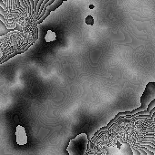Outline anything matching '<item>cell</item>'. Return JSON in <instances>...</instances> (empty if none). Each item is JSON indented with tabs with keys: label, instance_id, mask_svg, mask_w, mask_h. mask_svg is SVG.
Wrapping results in <instances>:
<instances>
[{
	"label": "cell",
	"instance_id": "6da1fadb",
	"mask_svg": "<svg viewBox=\"0 0 155 155\" xmlns=\"http://www.w3.org/2000/svg\"><path fill=\"white\" fill-rule=\"evenodd\" d=\"M89 140L86 133H81L71 140L67 148L70 155H84L87 150Z\"/></svg>",
	"mask_w": 155,
	"mask_h": 155
},
{
	"label": "cell",
	"instance_id": "7a4b0ae2",
	"mask_svg": "<svg viewBox=\"0 0 155 155\" xmlns=\"http://www.w3.org/2000/svg\"><path fill=\"white\" fill-rule=\"evenodd\" d=\"M16 141L18 145L20 146L26 145L28 143V137L25 128L21 125L16 128Z\"/></svg>",
	"mask_w": 155,
	"mask_h": 155
},
{
	"label": "cell",
	"instance_id": "3957f363",
	"mask_svg": "<svg viewBox=\"0 0 155 155\" xmlns=\"http://www.w3.org/2000/svg\"><path fill=\"white\" fill-rule=\"evenodd\" d=\"M37 40H38V39L36 38L35 39L33 40V41H32L31 43H29V44H28V46H27V47H26V48H25L24 50H23L15 51H14L12 54L11 55H9V56L7 58V59L4 61L8 60L9 59L11 58H12V57H14V56H16V55H18V54H21V53H24L25 51H27L28 50V49L29 48L31 45H33Z\"/></svg>",
	"mask_w": 155,
	"mask_h": 155
},
{
	"label": "cell",
	"instance_id": "277c9868",
	"mask_svg": "<svg viewBox=\"0 0 155 155\" xmlns=\"http://www.w3.org/2000/svg\"><path fill=\"white\" fill-rule=\"evenodd\" d=\"M0 19L1 21L3 22V23L5 24L6 27H7V28L9 29H13L15 28L16 27V25H17V22H16L15 21L14 22V25H9L7 23V21H6V19L4 18V17L2 16V14L0 15Z\"/></svg>",
	"mask_w": 155,
	"mask_h": 155
},
{
	"label": "cell",
	"instance_id": "5b68a950",
	"mask_svg": "<svg viewBox=\"0 0 155 155\" xmlns=\"http://www.w3.org/2000/svg\"><path fill=\"white\" fill-rule=\"evenodd\" d=\"M49 1V0H44V2H43V3L41 4V7L40 9V12H39L38 15L37 16L36 18L34 20V21H33V22H36V21L38 20V18H39L41 14V12H42V10H43V8H44V6H45V5L46 4H47L48 2Z\"/></svg>",
	"mask_w": 155,
	"mask_h": 155
},
{
	"label": "cell",
	"instance_id": "8992f818",
	"mask_svg": "<svg viewBox=\"0 0 155 155\" xmlns=\"http://www.w3.org/2000/svg\"><path fill=\"white\" fill-rule=\"evenodd\" d=\"M129 144L130 145V147H131V149H132V151H133V154L134 155H140V153L136 149L134 148V146H133V144H132V142L130 141L129 142Z\"/></svg>",
	"mask_w": 155,
	"mask_h": 155
},
{
	"label": "cell",
	"instance_id": "52a82bcc",
	"mask_svg": "<svg viewBox=\"0 0 155 155\" xmlns=\"http://www.w3.org/2000/svg\"><path fill=\"white\" fill-rule=\"evenodd\" d=\"M140 146L146 147L147 148V149L149 150V151L153 152L155 155V148H154V147H152V146L149 145H140Z\"/></svg>",
	"mask_w": 155,
	"mask_h": 155
},
{
	"label": "cell",
	"instance_id": "ba28073f",
	"mask_svg": "<svg viewBox=\"0 0 155 155\" xmlns=\"http://www.w3.org/2000/svg\"><path fill=\"white\" fill-rule=\"evenodd\" d=\"M134 147L135 149H137V150L140 153V155H147V153H146V152H145V151H144V150H143L142 149L139 148H138L137 147H136V146H135V147Z\"/></svg>",
	"mask_w": 155,
	"mask_h": 155
},
{
	"label": "cell",
	"instance_id": "9c48e42d",
	"mask_svg": "<svg viewBox=\"0 0 155 155\" xmlns=\"http://www.w3.org/2000/svg\"><path fill=\"white\" fill-rule=\"evenodd\" d=\"M0 13H1V14L2 15L3 17H4L6 19H7V15H6V12L4 10V9L3 8L1 7L0 8Z\"/></svg>",
	"mask_w": 155,
	"mask_h": 155
},
{
	"label": "cell",
	"instance_id": "30bf717a",
	"mask_svg": "<svg viewBox=\"0 0 155 155\" xmlns=\"http://www.w3.org/2000/svg\"><path fill=\"white\" fill-rule=\"evenodd\" d=\"M0 5H1V7L3 8L4 10L6 12V10H7V5H6L4 3V2L2 1V0H0Z\"/></svg>",
	"mask_w": 155,
	"mask_h": 155
},
{
	"label": "cell",
	"instance_id": "8fae6325",
	"mask_svg": "<svg viewBox=\"0 0 155 155\" xmlns=\"http://www.w3.org/2000/svg\"><path fill=\"white\" fill-rule=\"evenodd\" d=\"M140 139H152L155 140V137H140Z\"/></svg>",
	"mask_w": 155,
	"mask_h": 155
},
{
	"label": "cell",
	"instance_id": "7c38bea8",
	"mask_svg": "<svg viewBox=\"0 0 155 155\" xmlns=\"http://www.w3.org/2000/svg\"><path fill=\"white\" fill-rule=\"evenodd\" d=\"M144 137H155V134L153 133H147L146 135H144Z\"/></svg>",
	"mask_w": 155,
	"mask_h": 155
},
{
	"label": "cell",
	"instance_id": "4fadbf2b",
	"mask_svg": "<svg viewBox=\"0 0 155 155\" xmlns=\"http://www.w3.org/2000/svg\"><path fill=\"white\" fill-rule=\"evenodd\" d=\"M155 112V107H154L151 110H150V116H151V117H152V115H153V113H154V112Z\"/></svg>",
	"mask_w": 155,
	"mask_h": 155
},
{
	"label": "cell",
	"instance_id": "5bb4252c",
	"mask_svg": "<svg viewBox=\"0 0 155 155\" xmlns=\"http://www.w3.org/2000/svg\"><path fill=\"white\" fill-rule=\"evenodd\" d=\"M155 117V112H154V113H153V115H152V118H151V119H152L154 120V118Z\"/></svg>",
	"mask_w": 155,
	"mask_h": 155
},
{
	"label": "cell",
	"instance_id": "9a60e30c",
	"mask_svg": "<svg viewBox=\"0 0 155 155\" xmlns=\"http://www.w3.org/2000/svg\"><path fill=\"white\" fill-rule=\"evenodd\" d=\"M2 1L4 2V3H5L6 5H7V0H2Z\"/></svg>",
	"mask_w": 155,
	"mask_h": 155
},
{
	"label": "cell",
	"instance_id": "2e32d148",
	"mask_svg": "<svg viewBox=\"0 0 155 155\" xmlns=\"http://www.w3.org/2000/svg\"><path fill=\"white\" fill-rule=\"evenodd\" d=\"M19 1H20L19 0H17V2H19Z\"/></svg>",
	"mask_w": 155,
	"mask_h": 155
},
{
	"label": "cell",
	"instance_id": "e0dca14e",
	"mask_svg": "<svg viewBox=\"0 0 155 155\" xmlns=\"http://www.w3.org/2000/svg\"><path fill=\"white\" fill-rule=\"evenodd\" d=\"M153 134H155V133H153Z\"/></svg>",
	"mask_w": 155,
	"mask_h": 155
},
{
	"label": "cell",
	"instance_id": "ac0fdd59",
	"mask_svg": "<svg viewBox=\"0 0 155 155\" xmlns=\"http://www.w3.org/2000/svg\"><path fill=\"white\" fill-rule=\"evenodd\" d=\"M53 1H55V0H53Z\"/></svg>",
	"mask_w": 155,
	"mask_h": 155
}]
</instances>
